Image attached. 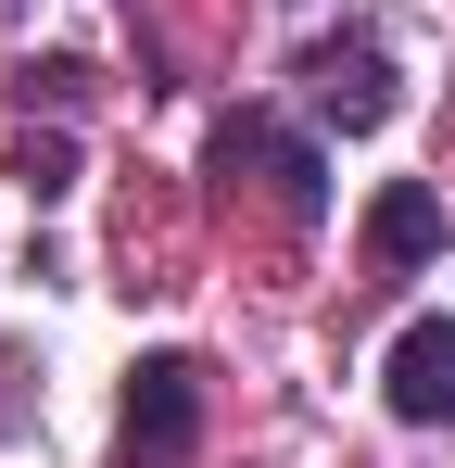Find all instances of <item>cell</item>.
<instances>
[{
    "label": "cell",
    "mask_w": 455,
    "mask_h": 468,
    "mask_svg": "<svg viewBox=\"0 0 455 468\" xmlns=\"http://www.w3.org/2000/svg\"><path fill=\"white\" fill-rule=\"evenodd\" d=\"M216 190H266L279 203V229H316L329 216V165H316V140H291L279 114H216Z\"/></svg>",
    "instance_id": "cell-1"
},
{
    "label": "cell",
    "mask_w": 455,
    "mask_h": 468,
    "mask_svg": "<svg viewBox=\"0 0 455 468\" xmlns=\"http://www.w3.org/2000/svg\"><path fill=\"white\" fill-rule=\"evenodd\" d=\"M114 456L127 468H190L203 456V367H190V355H140V367H127Z\"/></svg>",
    "instance_id": "cell-2"
},
{
    "label": "cell",
    "mask_w": 455,
    "mask_h": 468,
    "mask_svg": "<svg viewBox=\"0 0 455 468\" xmlns=\"http://www.w3.org/2000/svg\"><path fill=\"white\" fill-rule=\"evenodd\" d=\"M291 77H303V114H316V127H342V140L392 127V101H405V89H392V51H379V26H342V38H316Z\"/></svg>",
    "instance_id": "cell-3"
},
{
    "label": "cell",
    "mask_w": 455,
    "mask_h": 468,
    "mask_svg": "<svg viewBox=\"0 0 455 468\" xmlns=\"http://www.w3.org/2000/svg\"><path fill=\"white\" fill-rule=\"evenodd\" d=\"M379 392H392L405 431H443L455 418V316H405L392 355H379Z\"/></svg>",
    "instance_id": "cell-4"
},
{
    "label": "cell",
    "mask_w": 455,
    "mask_h": 468,
    "mask_svg": "<svg viewBox=\"0 0 455 468\" xmlns=\"http://www.w3.org/2000/svg\"><path fill=\"white\" fill-rule=\"evenodd\" d=\"M430 253H443V190H430V177H392L367 203V266L379 279H418Z\"/></svg>",
    "instance_id": "cell-5"
},
{
    "label": "cell",
    "mask_w": 455,
    "mask_h": 468,
    "mask_svg": "<svg viewBox=\"0 0 455 468\" xmlns=\"http://www.w3.org/2000/svg\"><path fill=\"white\" fill-rule=\"evenodd\" d=\"M26 101H51V114H89V64H64V51H51V64H26Z\"/></svg>",
    "instance_id": "cell-6"
}]
</instances>
